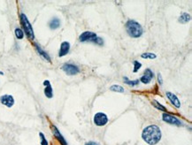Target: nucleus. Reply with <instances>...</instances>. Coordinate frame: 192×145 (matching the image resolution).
Returning a JSON list of instances; mask_svg holds the SVG:
<instances>
[{
    "label": "nucleus",
    "mask_w": 192,
    "mask_h": 145,
    "mask_svg": "<svg viewBox=\"0 0 192 145\" xmlns=\"http://www.w3.org/2000/svg\"><path fill=\"white\" fill-rule=\"evenodd\" d=\"M142 137L148 144L155 145L161 139V131L158 126L151 125L143 129Z\"/></svg>",
    "instance_id": "nucleus-1"
},
{
    "label": "nucleus",
    "mask_w": 192,
    "mask_h": 145,
    "mask_svg": "<svg viewBox=\"0 0 192 145\" xmlns=\"http://www.w3.org/2000/svg\"><path fill=\"white\" fill-rule=\"evenodd\" d=\"M126 30L128 32L129 35L134 38H137L141 36L142 34V26L135 21L130 20L126 24Z\"/></svg>",
    "instance_id": "nucleus-2"
},
{
    "label": "nucleus",
    "mask_w": 192,
    "mask_h": 145,
    "mask_svg": "<svg viewBox=\"0 0 192 145\" xmlns=\"http://www.w3.org/2000/svg\"><path fill=\"white\" fill-rule=\"evenodd\" d=\"M20 21H21L23 29H24V31L26 33L27 36H28L30 40H34L35 35H34L33 28H32V26H31L30 22L28 20L27 16H26L24 13H21V14H20Z\"/></svg>",
    "instance_id": "nucleus-3"
},
{
    "label": "nucleus",
    "mask_w": 192,
    "mask_h": 145,
    "mask_svg": "<svg viewBox=\"0 0 192 145\" xmlns=\"http://www.w3.org/2000/svg\"><path fill=\"white\" fill-rule=\"evenodd\" d=\"M107 122H108V118L103 113H98L94 116V123L98 126H103Z\"/></svg>",
    "instance_id": "nucleus-4"
},
{
    "label": "nucleus",
    "mask_w": 192,
    "mask_h": 145,
    "mask_svg": "<svg viewBox=\"0 0 192 145\" xmlns=\"http://www.w3.org/2000/svg\"><path fill=\"white\" fill-rule=\"evenodd\" d=\"M62 70L66 72L67 74H68V75H74V74H77L78 72H80L79 67L74 66V65H72V64H65V65H63Z\"/></svg>",
    "instance_id": "nucleus-5"
},
{
    "label": "nucleus",
    "mask_w": 192,
    "mask_h": 145,
    "mask_svg": "<svg viewBox=\"0 0 192 145\" xmlns=\"http://www.w3.org/2000/svg\"><path fill=\"white\" fill-rule=\"evenodd\" d=\"M0 102L2 103V104L5 105L6 107L11 108L14 104V98L11 95H4V96H0Z\"/></svg>",
    "instance_id": "nucleus-6"
},
{
    "label": "nucleus",
    "mask_w": 192,
    "mask_h": 145,
    "mask_svg": "<svg viewBox=\"0 0 192 145\" xmlns=\"http://www.w3.org/2000/svg\"><path fill=\"white\" fill-rule=\"evenodd\" d=\"M163 120H164L165 122H166V123L175 125V126H181V125H182V122H181L176 117L172 116V115H169V114H163Z\"/></svg>",
    "instance_id": "nucleus-7"
},
{
    "label": "nucleus",
    "mask_w": 192,
    "mask_h": 145,
    "mask_svg": "<svg viewBox=\"0 0 192 145\" xmlns=\"http://www.w3.org/2000/svg\"><path fill=\"white\" fill-rule=\"evenodd\" d=\"M97 37V35L93 32H84L80 35V41L81 42H93L94 39Z\"/></svg>",
    "instance_id": "nucleus-8"
},
{
    "label": "nucleus",
    "mask_w": 192,
    "mask_h": 145,
    "mask_svg": "<svg viewBox=\"0 0 192 145\" xmlns=\"http://www.w3.org/2000/svg\"><path fill=\"white\" fill-rule=\"evenodd\" d=\"M153 75H154V74H153V72H152L151 69H146V70L144 71L143 75L142 76L141 82L142 83H145V84L150 83H151V81H152V79L153 78Z\"/></svg>",
    "instance_id": "nucleus-9"
},
{
    "label": "nucleus",
    "mask_w": 192,
    "mask_h": 145,
    "mask_svg": "<svg viewBox=\"0 0 192 145\" xmlns=\"http://www.w3.org/2000/svg\"><path fill=\"white\" fill-rule=\"evenodd\" d=\"M70 50V43L67 42H63L60 45V50L59 52V56L60 57H63L65 55H67Z\"/></svg>",
    "instance_id": "nucleus-10"
},
{
    "label": "nucleus",
    "mask_w": 192,
    "mask_h": 145,
    "mask_svg": "<svg viewBox=\"0 0 192 145\" xmlns=\"http://www.w3.org/2000/svg\"><path fill=\"white\" fill-rule=\"evenodd\" d=\"M43 85L45 86L44 89V95L46 96V97L48 98H51L53 96V91H52V87H51V83L49 81H44L43 82Z\"/></svg>",
    "instance_id": "nucleus-11"
},
{
    "label": "nucleus",
    "mask_w": 192,
    "mask_h": 145,
    "mask_svg": "<svg viewBox=\"0 0 192 145\" xmlns=\"http://www.w3.org/2000/svg\"><path fill=\"white\" fill-rule=\"evenodd\" d=\"M166 96L168 97V99L171 101V103H172L175 107L179 108V107L181 106V103H180L178 97H177L174 94L171 93V92H166Z\"/></svg>",
    "instance_id": "nucleus-12"
},
{
    "label": "nucleus",
    "mask_w": 192,
    "mask_h": 145,
    "mask_svg": "<svg viewBox=\"0 0 192 145\" xmlns=\"http://www.w3.org/2000/svg\"><path fill=\"white\" fill-rule=\"evenodd\" d=\"M52 131H53V134L55 135V137L60 141V143H61V145H67V142H66V140L64 139V137L62 136L60 133V131H59V129L55 126H52Z\"/></svg>",
    "instance_id": "nucleus-13"
},
{
    "label": "nucleus",
    "mask_w": 192,
    "mask_h": 145,
    "mask_svg": "<svg viewBox=\"0 0 192 145\" xmlns=\"http://www.w3.org/2000/svg\"><path fill=\"white\" fill-rule=\"evenodd\" d=\"M35 47H36V50L37 51V52L39 53V55H40L42 58H43L44 59H46L48 62H51V58H50V56L48 55V53L47 52H45L42 48H41L39 45H37V44H35Z\"/></svg>",
    "instance_id": "nucleus-14"
},
{
    "label": "nucleus",
    "mask_w": 192,
    "mask_h": 145,
    "mask_svg": "<svg viewBox=\"0 0 192 145\" xmlns=\"http://www.w3.org/2000/svg\"><path fill=\"white\" fill-rule=\"evenodd\" d=\"M49 26H50V29H57L58 28H60V21L59 19L57 18H54L53 20H51L49 23Z\"/></svg>",
    "instance_id": "nucleus-15"
},
{
    "label": "nucleus",
    "mask_w": 192,
    "mask_h": 145,
    "mask_svg": "<svg viewBox=\"0 0 192 145\" xmlns=\"http://www.w3.org/2000/svg\"><path fill=\"white\" fill-rule=\"evenodd\" d=\"M190 14L184 12V13H182V15L180 16V18H179V22H181V23H187L188 21H190Z\"/></svg>",
    "instance_id": "nucleus-16"
},
{
    "label": "nucleus",
    "mask_w": 192,
    "mask_h": 145,
    "mask_svg": "<svg viewBox=\"0 0 192 145\" xmlns=\"http://www.w3.org/2000/svg\"><path fill=\"white\" fill-rule=\"evenodd\" d=\"M111 90L115 91V92H121V93L124 92V89L122 88V86H119V85H113V86H111Z\"/></svg>",
    "instance_id": "nucleus-17"
},
{
    "label": "nucleus",
    "mask_w": 192,
    "mask_h": 145,
    "mask_svg": "<svg viewBox=\"0 0 192 145\" xmlns=\"http://www.w3.org/2000/svg\"><path fill=\"white\" fill-rule=\"evenodd\" d=\"M15 36L18 38V39H22L23 37H24V33L23 31L19 29V28H17L16 29H15Z\"/></svg>",
    "instance_id": "nucleus-18"
},
{
    "label": "nucleus",
    "mask_w": 192,
    "mask_h": 145,
    "mask_svg": "<svg viewBox=\"0 0 192 145\" xmlns=\"http://www.w3.org/2000/svg\"><path fill=\"white\" fill-rule=\"evenodd\" d=\"M156 55L155 54H153V53H143L142 55V59H156Z\"/></svg>",
    "instance_id": "nucleus-19"
},
{
    "label": "nucleus",
    "mask_w": 192,
    "mask_h": 145,
    "mask_svg": "<svg viewBox=\"0 0 192 145\" xmlns=\"http://www.w3.org/2000/svg\"><path fill=\"white\" fill-rule=\"evenodd\" d=\"M124 81H125V83H127V84L132 85V86H135V85H136V84L139 83V81H138V80H135V81H129V79H128L127 77H124Z\"/></svg>",
    "instance_id": "nucleus-20"
},
{
    "label": "nucleus",
    "mask_w": 192,
    "mask_h": 145,
    "mask_svg": "<svg viewBox=\"0 0 192 145\" xmlns=\"http://www.w3.org/2000/svg\"><path fill=\"white\" fill-rule=\"evenodd\" d=\"M39 136L41 138V145H48V142L45 138V136L43 135V133H39Z\"/></svg>",
    "instance_id": "nucleus-21"
},
{
    "label": "nucleus",
    "mask_w": 192,
    "mask_h": 145,
    "mask_svg": "<svg viewBox=\"0 0 192 145\" xmlns=\"http://www.w3.org/2000/svg\"><path fill=\"white\" fill-rule=\"evenodd\" d=\"M134 65H135V67H134V72H136L139 69L140 67L142 66L141 63H139L138 61H134Z\"/></svg>",
    "instance_id": "nucleus-22"
},
{
    "label": "nucleus",
    "mask_w": 192,
    "mask_h": 145,
    "mask_svg": "<svg viewBox=\"0 0 192 145\" xmlns=\"http://www.w3.org/2000/svg\"><path fill=\"white\" fill-rule=\"evenodd\" d=\"M154 103H155V106L158 108V109H159V110H161V111H163V112H166V109L164 107V106H162L161 104H159V102H157V101H154Z\"/></svg>",
    "instance_id": "nucleus-23"
},
{
    "label": "nucleus",
    "mask_w": 192,
    "mask_h": 145,
    "mask_svg": "<svg viewBox=\"0 0 192 145\" xmlns=\"http://www.w3.org/2000/svg\"><path fill=\"white\" fill-rule=\"evenodd\" d=\"M93 42H95V43H97V44H98V45H102V44L104 43V42H103V40H102L101 38H100V37H98V36L94 39Z\"/></svg>",
    "instance_id": "nucleus-24"
},
{
    "label": "nucleus",
    "mask_w": 192,
    "mask_h": 145,
    "mask_svg": "<svg viewBox=\"0 0 192 145\" xmlns=\"http://www.w3.org/2000/svg\"><path fill=\"white\" fill-rule=\"evenodd\" d=\"M85 145H98V143H94V142H89L88 143H86Z\"/></svg>",
    "instance_id": "nucleus-25"
},
{
    "label": "nucleus",
    "mask_w": 192,
    "mask_h": 145,
    "mask_svg": "<svg viewBox=\"0 0 192 145\" xmlns=\"http://www.w3.org/2000/svg\"><path fill=\"white\" fill-rule=\"evenodd\" d=\"M158 76H159V77H158V79H159V83H160V84H162L161 75H160V74H159V75H158Z\"/></svg>",
    "instance_id": "nucleus-26"
},
{
    "label": "nucleus",
    "mask_w": 192,
    "mask_h": 145,
    "mask_svg": "<svg viewBox=\"0 0 192 145\" xmlns=\"http://www.w3.org/2000/svg\"><path fill=\"white\" fill-rule=\"evenodd\" d=\"M0 74H1V75H3V74H4V72H1V71H0Z\"/></svg>",
    "instance_id": "nucleus-27"
}]
</instances>
